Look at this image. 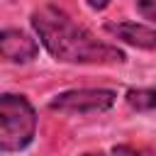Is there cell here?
<instances>
[{
	"instance_id": "6da1fadb",
	"label": "cell",
	"mask_w": 156,
	"mask_h": 156,
	"mask_svg": "<svg viewBox=\"0 0 156 156\" xmlns=\"http://www.w3.org/2000/svg\"><path fill=\"white\" fill-rule=\"evenodd\" d=\"M29 24L37 41L58 63L71 66H117L127 61V54L107 41H100L93 32L80 27L66 10L46 2L32 10Z\"/></svg>"
},
{
	"instance_id": "7a4b0ae2",
	"label": "cell",
	"mask_w": 156,
	"mask_h": 156,
	"mask_svg": "<svg viewBox=\"0 0 156 156\" xmlns=\"http://www.w3.org/2000/svg\"><path fill=\"white\" fill-rule=\"evenodd\" d=\"M37 110L22 93H0V151H24L37 136Z\"/></svg>"
},
{
	"instance_id": "3957f363",
	"label": "cell",
	"mask_w": 156,
	"mask_h": 156,
	"mask_svg": "<svg viewBox=\"0 0 156 156\" xmlns=\"http://www.w3.org/2000/svg\"><path fill=\"white\" fill-rule=\"evenodd\" d=\"M117 102V90L112 88H71L56 93L46 107L58 115H95L107 112Z\"/></svg>"
},
{
	"instance_id": "277c9868",
	"label": "cell",
	"mask_w": 156,
	"mask_h": 156,
	"mask_svg": "<svg viewBox=\"0 0 156 156\" xmlns=\"http://www.w3.org/2000/svg\"><path fill=\"white\" fill-rule=\"evenodd\" d=\"M39 56V41L17 27L0 29V61L2 63H32Z\"/></svg>"
},
{
	"instance_id": "5b68a950",
	"label": "cell",
	"mask_w": 156,
	"mask_h": 156,
	"mask_svg": "<svg viewBox=\"0 0 156 156\" xmlns=\"http://www.w3.org/2000/svg\"><path fill=\"white\" fill-rule=\"evenodd\" d=\"M105 32L115 37L117 41L141 49V51H154L156 49V32L151 24L141 22H105Z\"/></svg>"
},
{
	"instance_id": "8992f818",
	"label": "cell",
	"mask_w": 156,
	"mask_h": 156,
	"mask_svg": "<svg viewBox=\"0 0 156 156\" xmlns=\"http://www.w3.org/2000/svg\"><path fill=\"white\" fill-rule=\"evenodd\" d=\"M124 102L134 112L151 115L156 110V90L154 88H129L127 95H124Z\"/></svg>"
},
{
	"instance_id": "52a82bcc",
	"label": "cell",
	"mask_w": 156,
	"mask_h": 156,
	"mask_svg": "<svg viewBox=\"0 0 156 156\" xmlns=\"http://www.w3.org/2000/svg\"><path fill=\"white\" fill-rule=\"evenodd\" d=\"M134 2H136V10L144 20H149V22L156 20V0H134Z\"/></svg>"
},
{
	"instance_id": "ba28073f",
	"label": "cell",
	"mask_w": 156,
	"mask_h": 156,
	"mask_svg": "<svg viewBox=\"0 0 156 156\" xmlns=\"http://www.w3.org/2000/svg\"><path fill=\"white\" fill-rule=\"evenodd\" d=\"M107 5H110V0H88V7H90V10H95V12L107 10Z\"/></svg>"
},
{
	"instance_id": "9c48e42d",
	"label": "cell",
	"mask_w": 156,
	"mask_h": 156,
	"mask_svg": "<svg viewBox=\"0 0 156 156\" xmlns=\"http://www.w3.org/2000/svg\"><path fill=\"white\" fill-rule=\"evenodd\" d=\"M112 154H139V149H136V146L119 144V146H112Z\"/></svg>"
}]
</instances>
